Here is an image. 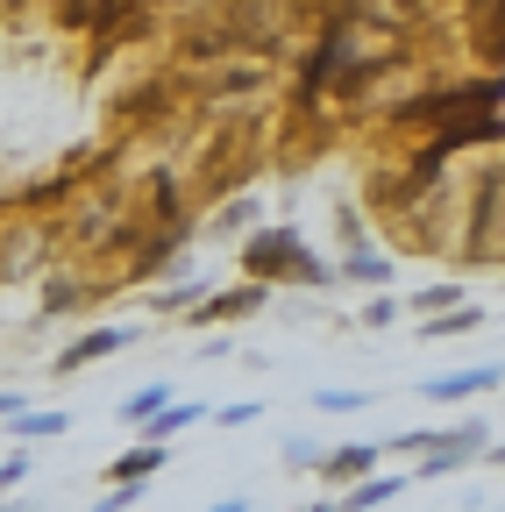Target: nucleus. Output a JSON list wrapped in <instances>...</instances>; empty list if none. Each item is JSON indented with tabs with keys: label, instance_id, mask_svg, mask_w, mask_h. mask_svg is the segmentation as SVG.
Instances as JSON below:
<instances>
[{
	"label": "nucleus",
	"instance_id": "nucleus-15",
	"mask_svg": "<svg viewBox=\"0 0 505 512\" xmlns=\"http://www.w3.org/2000/svg\"><path fill=\"white\" fill-rule=\"evenodd\" d=\"M257 86H271L264 64H235V72H214V79H207L214 100H242V93H257Z\"/></svg>",
	"mask_w": 505,
	"mask_h": 512
},
{
	"label": "nucleus",
	"instance_id": "nucleus-5",
	"mask_svg": "<svg viewBox=\"0 0 505 512\" xmlns=\"http://www.w3.org/2000/svg\"><path fill=\"white\" fill-rule=\"evenodd\" d=\"M129 342H136V328H129V320H107V328H86L79 342H65V349L50 356V377H79V370L107 363L114 349H129Z\"/></svg>",
	"mask_w": 505,
	"mask_h": 512
},
{
	"label": "nucleus",
	"instance_id": "nucleus-10",
	"mask_svg": "<svg viewBox=\"0 0 505 512\" xmlns=\"http://www.w3.org/2000/svg\"><path fill=\"white\" fill-rule=\"evenodd\" d=\"M164 463H171V448L136 441V448H121V456L107 463V484H157V477H164Z\"/></svg>",
	"mask_w": 505,
	"mask_h": 512
},
{
	"label": "nucleus",
	"instance_id": "nucleus-14",
	"mask_svg": "<svg viewBox=\"0 0 505 512\" xmlns=\"http://www.w3.org/2000/svg\"><path fill=\"white\" fill-rule=\"evenodd\" d=\"M171 399H178V392H171L164 377H157V384H136V392L121 399V420H129V427H150V420H157V413H164Z\"/></svg>",
	"mask_w": 505,
	"mask_h": 512
},
{
	"label": "nucleus",
	"instance_id": "nucleus-20",
	"mask_svg": "<svg viewBox=\"0 0 505 512\" xmlns=\"http://www.w3.org/2000/svg\"><path fill=\"white\" fill-rule=\"evenodd\" d=\"M406 306H413V313H427V320H434V313H456V306H463V285L434 278V285H420V292H413Z\"/></svg>",
	"mask_w": 505,
	"mask_h": 512
},
{
	"label": "nucleus",
	"instance_id": "nucleus-24",
	"mask_svg": "<svg viewBox=\"0 0 505 512\" xmlns=\"http://www.w3.org/2000/svg\"><path fill=\"white\" fill-rule=\"evenodd\" d=\"M143 498H150V484H114V491L93 498V512H136Z\"/></svg>",
	"mask_w": 505,
	"mask_h": 512
},
{
	"label": "nucleus",
	"instance_id": "nucleus-6",
	"mask_svg": "<svg viewBox=\"0 0 505 512\" xmlns=\"http://www.w3.org/2000/svg\"><path fill=\"white\" fill-rule=\"evenodd\" d=\"M249 313H271V292L264 285H228V292H207L193 313H178L185 328H228V320H249Z\"/></svg>",
	"mask_w": 505,
	"mask_h": 512
},
{
	"label": "nucleus",
	"instance_id": "nucleus-3",
	"mask_svg": "<svg viewBox=\"0 0 505 512\" xmlns=\"http://www.w3.org/2000/svg\"><path fill=\"white\" fill-rule=\"evenodd\" d=\"M505 107V79H463V86H427L413 100L392 107V128H413V121H470V114H498Z\"/></svg>",
	"mask_w": 505,
	"mask_h": 512
},
{
	"label": "nucleus",
	"instance_id": "nucleus-11",
	"mask_svg": "<svg viewBox=\"0 0 505 512\" xmlns=\"http://www.w3.org/2000/svg\"><path fill=\"white\" fill-rule=\"evenodd\" d=\"M399 491H413V477H392V470H377V477L349 484V491L335 498V512H377V505H392Z\"/></svg>",
	"mask_w": 505,
	"mask_h": 512
},
{
	"label": "nucleus",
	"instance_id": "nucleus-4",
	"mask_svg": "<svg viewBox=\"0 0 505 512\" xmlns=\"http://www.w3.org/2000/svg\"><path fill=\"white\" fill-rule=\"evenodd\" d=\"M413 392L427 406H470L484 392H505V363H470V370H449V377H420Z\"/></svg>",
	"mask_w": 505,
	"mask_h": 512
},
{
	"label": "nucleus",
	"instance_id": "nucleus-27",
	"mask_svg": "<svg viewBox=\"0 0 505 512\" xmlns=\"http://www.w3.org/2000/svg\"><path fill=\"white\" fill-rule=\"evenodd\" d=\"M249 420H264L257 399H235V406H214V427H249Z\"/></svg>",
	"mask_w": 505,
	"mask_h": 512
},
{
	"label": "nucleus",
	"instance_id": "nucleus-2",
	"mask_svg": "<svg viewBox=\"0 0 505 512\" xmlns=\"http://www.w3.org/2000/svg\"><path fill=\"white\" fill-rule=\"evenodd\" d=\"M392 448H413V456H420L413 484H441V477H456L463 463H484L491 427L484 420H463V427H406V434H392Z\"/></svg>",
	"mask_w": 505,
	"mask_h": 512
},
{
	"label": "nucleus",
	"instance_id": "nucleus-21",
	"mask_svg": "<svg viewBox=\"0 0 505 512\" xmlns=\"http://www.w3.org/2000/svg\"><path fill=\"white\" fill-rule=\"evenodd\" d=\"M214 285H200V278H178V285H164V292H150V313H178V306H200Z\"/></svg>",
	"mask_w": 505,
	"mask_h": 512
},
{
	"label": "nucleus",
	"instance_id": "nucleus-32",
	"mask_svg": "<svg viewBox=\"0 0 505 512\" xmlns=\"http://www.w3.org/2000/svg\"><path fill=\"white\" fill-rule=\"evenodd\" d=\"M0 512H36V505H22V498H0Z\"/></svg>",
	"mask_w": 505,
	"mask_h": 512
},
{
	"label": "nucleus",
	"instance_id": "nucleus-23",
	"mask_svg": "<svg viewBox=\"0 0 505 512\" xmlns=\"http://www.w3.org/2000/svg\"><path fill=\"white\" fill-rule=\"evenodd\" d=\"M477 22H484V29H477V50H484L491 64H505V8H477Z\"/></svg>",
	"mask_w": 505,
	"mask_h": 512
},
{
	"label": "nucleus",
	"instance_id": "nucleus-9",
	"mask_svg": "<svg viewBox=\"0 0 505 512\" xmlns=\"http://www.w3.org/2000/svg\"><path fill=\"white\" fill-rule=\"evenodd\" d=\"M264 228V200H257V192H228V200L207 214V235L214 242H228V235H257Z\"/></svg>",
	"mask_w": 505,
	"mask_h": 512
},
{
	"label": "nucleus",
	"instance_id": "nucleus-19",
	"mask_svg": "<svg viewBox=\"0 0 505 512\" xmlns=\"http://www.w3.org/2000/svg\"><path fill=\"white\" fill-rule=\"evenodd\" d=\"M285 470H321V456H328V434H285Z\"/></svg>",
	"mask_w": 505,
	"mask_h": 512
},
{
	"label": "nucleus",
	"instance_id": "nucleus-8",
	"mask_svg": "<svg viewBox=\"0 0 505 512\" xmlns=\"http://www.w3.org/2000/svg\"><path fill=\"white\" fill-rule=\"evenodd\" d=\"M377 463H385V441H328L321 484H363V477H377Z\"/></svg>",
	"mask_w": 505,
	"mask_h": 512
},
{
	"label": "nucleus",
	"instance_id": "nucleus-31",
	"mask_svg": "<svg viewBox=\"0 0 505 512\" xmlns=\"http://www.w3.org/2000/svg\"><path fill=\"white\" fill-rule=\"evenodd\" d=\"M299 512H335V498H313V505H299Z\"/></svg>",
	"mask_w": 505,
	"mask_h": 512
},
{
	"label": "nucleus",
	"instance_id": "nucleus-1",
	"mask_svg": "<svg viewBox=\"0 0 505 512\" xmlns=\"http://www.w3.org/2000/svg\"><path fill=\"white\" fill-rule=\"evenodd\" d=\"M242 285H306V292H335L342 271L328 264V256H313L299 228H257V235H242Z\"/></svg>",
	"mask_w": 505,
	"mask_h": 512
},
{
	"label": "nucleus",
	"instance_id": "nucleus-28",
	"mask_svg": "<svg viewBox=\"0 0 505 512\" xmlns=\"http://www.w3.org/2000/svg\"><path fill=\"white\" fill-rule=\"evenodd\" d=\"M15 413H29V399L22 392H0V420H15Z\"/></svg>",
	"mask_w": 505,
	"mask_h": 512
},
{
	"label": "nucleus",
	"instance_id": "nucleus-12",
	"mask_svg": "<svg viewBox=\"0 0 505 512\" xmlns=\"http://www.w3.org/2000/svg\"><path fill=\"white\" fill-rule=\"evenodd\" d=\"M200 420H207V406H200V399H171V406H164L150 427H136V434H143V441H157V448H171L185 427H200Z\"/></svg>",
	"mask_w": 505,
	"mask_h": 512
},
{
	"label": "nucleus",
	"instance_id": "nucleus-16",
	"mask_svg": "<svg viewBox=\"0 0 505 512\" xmlns=\"http://www.w3.org/2000/svg\"><path fill=\"white\" fill-rule=\"evenodd\" d=\"M335 271L356 278V285H385V278H392V256H377V249L363 242V249H349V264H335Z\"/></svg>",
	"mask_w": 505,
	"mask_h": 512
},
{
	"label": "nucleus",
	"instance_id": "nucleus-7",
	"mask_svg": "<svg viewBox=\"0 0 505 512\" xmlns=\"http://www.w3.org/2000/svg\"><path fill=\"white\" fill-rule=\"evenodd\" d=\"M50 235L36 228V221H15V228H0V285H15V278H29L36 264H50Z\"/></svg>",
	"mask_w": 505,
	"mask_h": 512
},
{
	"label": "nucleus",
	"instance_id": "nucleus-26",
	"mask_svg": "<svg viewBox=\"0 0 505 512\" xmlns=\"http://www.w3.org/2000/svg\"><path fill=\"white\" fill-rule=\"evenodd\" d=\"M15 484H29V448L0 456V498H15Z\"/></svg>",
	"mask_w": 505,
	"mask_h": 512
},
{
	"label": "nucleus",
	"instance_id": "nucleus-13",
	"mask_svg": "<svg viewBox=\"0 0 505 512\" xmlns=\"http://www.w3.org/2000/svg\"><path fill=\"white\" fill-rule=\"evenodd\" d=\"M65 427H72V413H65V406H29V413H15V420H8V434H15V441H57Z\"/></svg>",
	"mask_w": 505,
	"mask_h": 512
},
{
	"label": "nucleus",
	"instance_id": "nucleus-25",
	"mask_svg": "<svg viewBox=\"0 0 505 512\" xmlns=\"http://www.w3.org/2000/svg\"><path fill=\"white\" fill-rule=\"evenodd\" d=\"M399 313H406V299H392V292H377V299H370V306H363L356 320H363V328H392Z\"/></svg>",
	"mask_w": 505,
	"mask_h": 512
},
{
	"label": "nucleus",
	"instance_id": "nucleus-30",
	"mask_svg": "<svg viewBox=\"0 0 505 512\" xmlns=\"http://www.w3.org/2000/svg\"><path fill=\"white\" fill-rule=\"evenodd\" d=\"M484 463H498V470H505V441H491V448H484Z\"/></svg>",
	"mask_w": 505,
	"mask_h": 512
},
{
	"label": "nucleus",
	"instance_id": "nucleus-17",
	"mask_svg": "<svg viewBox=\"0 0 505 512\" xmlns=\"http://www.w3.org/2000/svg\"><path fill=\"white\" fill-rule=\"evenodd\" d=\"M313 406L335 413V420H349V413H363V406H370V392H356V384H313Z\"/></svg>",
	"mask_w": 505,
	"mask_h": 512
},
{
	"label": "nucleus",
	"instance_id": "nucleus-18",
	"mask_svg": "<svg viewBox=\"0 0 505 512\" xmlns=\"http://www.w3.org/2000/svg\"><path fill=\"white\" fill-rule=\"evenodd\" d=\"M470 328H484V306H456V313L420 320V335H427V342H441V335H470Z\"/></svg>",
	"mask_w": 505,
	"mask_h": 512
},
{
	"label": "nucleus",
	"instance_id": "nucleus-29",
	"mask_svg": "<svg viewBox=\"0 0 505 512\" xmlns=\"http://www.w3.org/2000/svg\"><path fill=\"white\" fill-rule=\"evenodd\" d=\"M207 512H249V498H221V505H207Z\"/></svg>",
	"mask_w": 505,
	"mask_h": 512
},
{
	"label": "nucleus",
	"instance_id": "nucleus-22",
	"mask_svg": "<svg viewBox=\"0 0 505 512\" xmlns=\"http://www.w3.org/2000/svg\"><path fill=\"white\" fill-rule=\"evenodd\" d=\"M79 299H86V285H79V278H50L36 306H43V320H57V313H72Z\"/></svg>",
	"mask_w": 505,
	"mask_h": 512
}]
</instances>
